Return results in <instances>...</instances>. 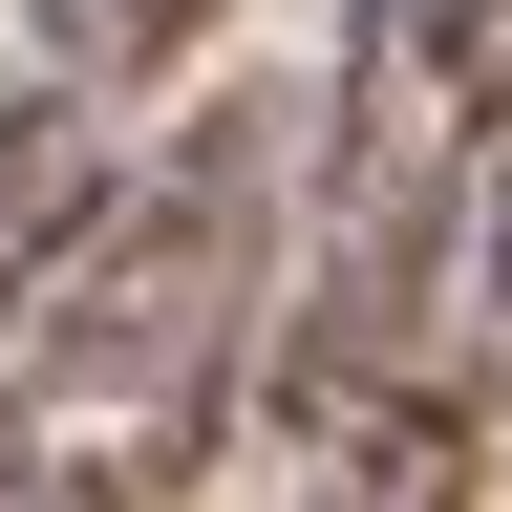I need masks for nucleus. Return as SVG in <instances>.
Returning <instances> with one entry per match:
<instances>
[{"label":"nucleus","instance_id":"f257e3e1","mask_svg":"<svg viewBox=\"0 0 512 512\" xmlns=\"http://www.w3.org/2000/svg\"><path fill=\"white\" fill-rule=\"evenodd\" d=\"M278 86L256 107H192L150 171L107 192V235L43 278L22 320V384H0V512H171L235 427V363H256V235H278Z\"/></svg>","mask_w":512,"mask_h":512},{"label":"nucleus","instance_id":"f03ea898","mask_svg":"<svg viewBox=\"0 0 512 512\" xmlns=\"http://www.w3.org/2000/svg\"><path fill=\"white\" fill-rule=\"evenodd\" d=\"M299 448V512H470L491 491V406L470 384H363V406H320V427H278Z\"/></svg>","mask_w":512,"mask_h":512},{"label":"nucleus","instance_id":"7ed1b4c3","mask_svg":"<svg viewBox=\"0 0 512 512\" xmlns=\"http://www.w3.org/2000/svg\"><path fill=\"white\" fill-rule=\"evenodd\" d=\"M107 192H128V150H107V107L86 86H0V299L43 320V278L107 235Z\"/></svg>","mask_w":512,"mask_h":512},{"label":"nucleus","instance_id":"20e7f679","mask_svg":"<svg viewBox=\"0 0 512 512\" xmlns=\"http://www.w3.org/2000/svg\"><path fill=\"white\" fill-rule=\"evenodd\" d=\"M192 43H214V0H43V64H64V86H150V64H192Z\"/></svg>","mask_w":512,"mask_h":512},{"label":"nucleus","instance_id":"39448f33","mask_svg":"<svg viewBox=\"0 0 512 512\" xmlns=\"http://www.w3.org/2000/svg\"><path fill=\"white\" fill-rule=\"evenodd\" d=\"M384 22L427 43V86L470 107V128H512V0H384Z\"/></svg>","mask_w":512,"mask_h":512},{"label":"nucleus","instance_id":"423d86ee","mask_svg":"<svg viewBox=\"0 0 512 512\" xmlns=\"http://www.w3.org/2000/svg\"><path fill=\"white\" fill-rule=\"evenodd\" d=\"M470 320H491V363H512V128H491V171H470Z\"/></svg>","mask_w":512,"mask_h":512}]
</instances>
